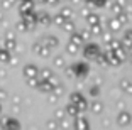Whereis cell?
<instances>
[{
	"instance_id": "8fae6325",
	"label": "cell",
	"mask_w": 132,
	"mask_h": 130,
	"mask_svg": "<svg viewBox=\"0 0 132 130\" xmlns=\"http://www.w3.org/2000/svg\"><path fill=\"white\" fill-rule=\"evenodd\" d=\"M66 110H68V115H71V117H76V115H78V110H80V108H76L73 103H71L70 107L66 108Z\"/></svg>"
},
{
	"instance_id": "30bf717a",
	"label": "cell",
	"mask_w": 132,
	"mask_h": 130,
	"mask_svg": "<svg viewBox=\"0 0 132 130\" xmlns=\"http://www.w3.org/2000/svg\"><path fill=\"white\" fill-rule=\"evenodd\" d=\"M37 20H39L41 24H49V22H51V19H49V15H47V14H39Z\"/></svg>"
},
{
	"instance_id": "277c9868",
	"label": "cell",
	"mask_w": 132,
	"mask_h": 130,
	"mask_svg": "<svg viewBox=\"0 0 132 130\" xmlns=\"http://www.w3.org/2000/svg\"><path fill=\"white\" fill-rule=\"evenodd\" d=\"M49 49L51 47H47L46 44H41V42H37V44L34 46V51L37 54H41V56H49Z\"/></svg>"
},
{
	"instance_id": "6da1fadb",
	"label": "cell",
	"mask_w": 132,
	"mask_h": 130,
	"mask_svg": "<svg viewBox=\"0 0 132 130\" xmlns=\"http://www.w3.org/2000/svg\"><path fill=\"white\" fill-rule=\"evenodd\" d=\"M0 123H2V128H5V130H19L20 128V123L14 118H2Z\"/></svg>"
},
{
	"instance_id": "3957f363",
	"label": "cell",
	"mask_w": 132,
	"mask_h": 130,
	"mask_svg": "<svg viewBox=\"0 0 132 130\" xmlns=\"http://www.w3.org/2000/svg\"><path fill=\"white\" fill-rule=\"evenodd\" d=\"M37 74H39V69L36 68L34 64H27L26 68H24V76L27 78H31V80H34V78H37Z\"/></svg>"
},
{
	"instance_id": "5b68a950",
	"label": "cell",
	"mask_w": 132,
	"mask_h": 130,
	"mask_svg": "<svg viewBox=\"0 0 132 130\" xmlns=\"http://www.w3.org/2000/svg\"><path fill=\"white\" fill-rule=\"evenodd\" d=\"M44 44H46L47 47H51V49H53V47H56L59 44V41L54 37V36H46V37H44Z\"/></svg>"
},
{
	"instance_id": "5bb4252c",
	"label": "cell",
	"mask_w": 132,
	"mask_h": 130,
	"mask_svg": "<svg viewBox=\"0 0 132 130\" xmlns=\"http://www.w3.org/2000/svg\"><path fill=\"white\" fill-rule=\"evenodd\" d=\"M56 66H64V59H63V57H59V59H56Z\"/></svg>"
},
{
	"instance_id": "9a60e30c",
	"label": "cell",
	"mask_w": 132,
	"mask_h": 130,
	"mask_svg": "<svg viewBox=\"0 0 132 130\" xmlns=\"http://www.w3.org/2000/svg\"><path fill=\"white\" fill-rule=\"evenodd\" d=\"M4 4H5V7H12V4H14V0H4Z\"/></svg>"
},
{
	"instance_id": "7a4b0ae2",
	"label": "cell",
	"mask_w": 132,
	"mask_h": 130,
	"mask_svg": "<svg viewBox=\"0 0 132 130\" xmlns=\"http://www.w3.org/2000/svg\"><path fill=\"white\" fill-rule=\"evenodd\" d=\"M70 98H71V103L76 105L80 110H85V108H86V101H85V98H83L80 93H73Z\"/></svg>"
},
{
	"instance_id": "9c48e42d",
	"label": "cell",
	"mask_w": 132,
	"mask_h": 130,
	"mask_svg": "<svg viewBox=\"0 0 132 130\" xmlns=\"http://www.w3.org/2000/svg\"><path fill=\"white\" fill-rule=\"evenodd\" d=\"M41 76H43V80H53V71L51 69H43Z\"/></svg>"
},
{
	"instance_id": "7c38bea8",
	"label": "cell",
	"mask_w": 132,
	"mask_h": 130,
	"mask_svg": "<svg viewBox=\"0 0 132 130\" xmlns=\"http://www.w3.org/2000/svg\"><path fill=\"white\" fill-rule=\"evenodd\" d=\"M47 128H49V130H56V128H58V125H56L54 120H49V122H47Z\"/></svg>"
},
{
	"instance_id": "4fadbf2b",
	"label": "cell",
	"mask_w": 132,
	"mask_h": 130,
	"mask_svg": "<svg viewBox=\"0 0 132 130\" xmlns=\"http://www.w3.org/2000/svg\"><path fill=\"white\" fill-rule=\"evenodd\" d=\"M100 110H102V105L100 103H93V111L95 113H100Z\"/></svg>"
},
{
	"instance_id": "8992f818",
	"label": "cell",
	"mask_w": 132,
	"mask_h": 130,
	"mask_svg": "<svg viewBox=\"0 0 132 130\" xmlns=\"http://www.w3.org/2000/svg\"><path fill=\"white\" fill-rule=\"evenodd\" d=\"M76 130H88V122L85 118H78L76 120Z\"/></svg>"
},
{
	"instance_id": "52a82bcc",
	"label": "cell",
	"mask_w": 132,
	"mask_h": 130,
	"mask_svg": "<svg viewBox=\"0 0 132 130\" xmlns=\"http://www.w3.org/2000/svg\"><path fill=\"white\" fill-rule=\"evenodd\" d=\"M2 47H5V49H9V51H14L17 47V44L12 41V39H9V41H5L4 44H2Z\"/></svg>"
},
{
	"instance_id": "ba28073f",
	"label": "cell",
	"mask_w": 132,
	"mask_h": 130,
	"mask_svg": "<svg viewBox=\"0 0 132 130\" xmlns=\"http://www.w3.org/2000/svg\"><path fill=\"white\" fill-rule=\"evenodd\" d=\"M0 61L9 63V49H5V47H2V49H0Z\"/></svg>"
},
{
	"instance_id": "2e32d148",
	"label": "cell",
	"mask_w": 132,
	"mask_h": 130,
	"mask_svg": "<svg viewBox=\"0 0 132 130\" xmlns=\"http://www.w3.org/2000/svg\"><path fill=\"white\" fill-rule=\"evenodd\" d=\"M63 15H71V10L70 8H64V10H63Z\"/></svg>"
}]
</instances>
